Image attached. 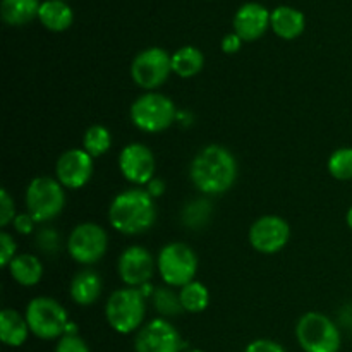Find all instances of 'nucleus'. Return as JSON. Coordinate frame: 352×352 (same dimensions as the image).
I'll return each mask as SVG.
<instances>
[{
    "label": "nucleus",
    "instance_id": "1",
    "mask_svg": "<svg viewBox=\"0 0 352 352\" xmlns=\"http://www.w3.org/2000/svg\"><path fill=\"white\" fill-rule=\"evenodd\" d=\"M191 181L205 195H222L229 191L237 177L234 155L220 144H208L191 162Z\"/></svg>",
    "mask_w": 352,
    "mask_h": 352
},
{
    "label": "nucleus",
    "instance_id": "2",
    "mask_svg": "<svg viewBox=\"0 0 352 352\" xmlns=\"http://www.w3.org/2000/svg\"><path fill=\"white\" fill-rule=\"evenodd\" d=\"M109 220L113 229L127 236L146 232L157 220L153 198L140 188L119 192L110 203Z\"/></svg>",
    "mask_w": 352,
    "mask_h": 352
},
{
    "label": "nucleus",
    "instance_id": "3",
    "mask_svg": "<svg viewBox=\"0 0 352 352\" xmlns=\"http://www.w3.org/2000/svg\"><path fill=\"white\" fill-rule=\"evenodd\" d=\"M146 315V298L140 289L126 287L119 289L109 298L105 305V316L109 325L117 333L136 332Z\"/></svg>",
    "mask_w": 352,
    "mask_h": 352
},
{
    "label": "nucleus",
    "instance_id": "4",
    "mask_svg": "<svg viewBox=\"0 0 352 352\" xmlns=\"http://www.w3.org/2000/svg\"><path fill=\"white\" fill-rule=\"evenodd\" d=\"M296 339L305 352H339L342 337L336 323L323 313L309 311L296 325Z\"/></svg>",
    "mask_w": 352,
    "mask_h": 352
},
{
    "label": "nucleus",
    "instance_id": "5",
    "mask_svg": "<svg viewBox=\"0 0 352 352\" xmlns=\"http://www.w3.org/2000/svg\"><path fill=\"white\" fill-rule=\"evenodd\" d=\"M26 322L31 333L38 339L54 340L65 336L69 327V316L64 306L54 298L40 296L31 299L26 306Z\"/></svg>",
    "mask_w": 352,
    "mask_h": 352
},
{
    "label": "nucleus",
    "instance_id": "6",
    "mask_svg": "<svg viewBox=\"0 0 352 352\" xmlns=\"http://www.w3.org/2000/svg\"><path fill=\"white\" fill-rule=\"evenodd\" d=\"M177 117L174 102L162 93L148 91L138 96L131 105V120L144 133H162L168 129Z\"/></svg>",
    "mask_w": 352,
    "mask_h": 352
},
{
    "label": "nucleus",
    "instance_id": "7",
    "mask_svg": "<svg viewBox=\"0 0 352 352\" xmlns=\"http://www.w3.org/2000/svg\"><path fill=\"white\" fill-rule=\"evenodd\" d=\"M26 208L34 222H48L60 215L65 205L64 186L54 177H34L26 189Z\"/></svg>",
    "mask_w": 352,
    "mask_h": 352
},
{
    "label": "nucleus",
    "instance_id": "8",
    "mask_svg": "<svg viewBox=\"0 0 352 352\" xmlns=\"http://www.w3.org/2000/svg\"><path fill=\"white\" fill-rule=\"evenodd\" d=\"M157 268L162 280L172 287H184L195 280L198 272V256L184 243H170L160 250Z\"/></svg>",
    "mask_w": 352,
    "mask_h": 352
},
{
    "label": "nucleus",
    "instance_id": "9",
    "mask_svg": "<svg viewBox=\"0 0 352 352\" xmlns=\"http://www.w3.org/2000/svg\"><path fill=\"white\" fill-rule=\"evenodd\" d=\"M172 72V55L164 48L151 47L140 52L131 64V78L140 88L153 91L160 88Z\"/></svg>",
    "mask_w": 352,
    "mask_h": 352
},
{
    "label": "nucleus",
    "instance_id": "10",
    "mask_svg": "<svg viewBox=\"0 0 352 352\" xmlns=\"http://www.w3.org/2000/svg\"><path fill=\"white\" fill-rule=\"evenodd\" d=\"M109 246L105 229L93 222L79 223L72 229L67 241V250L72 260L82 265H93L102 260Z\"/></svg>",
    "mask_w": 352,
    "mask_h": 352
},
{
    "label": "nucleus",
    "instance_id": "11",
    "mask_svg": "<svg viewBox=\"0 0 352 352\" xmlns=\"http://www.w3.org/2000/svg\"><path fill=\"white\" fill-rule=\"evenodd\" d=\"M136 352H182L181 333L165 318H155L140 329L134 339Z\"/></svg>",
    "mask_w": 352,
    "mask_h": 352
},
{
    "label": "nucleus",
    "instance_id": "12",
    "mask_svg": "<svg viewBox=\"0 0 352 352\" xmlns=\"http://www.w3.org/2000/svg\"><path fill=\"white\" fill-rule=\"evenodd\" d=\"M291 237V227L282 217H260L250 229V243L258 253L274 254L284 250Z\"/></svg>",
    "mask_w": 352,
    "mask_h": 352
},
{
    "label": "nucleus",
    "instance_id": "13",
    "mask_svg": "<svg viewBox=\"0 0 352 352\" xmlns=\"http://www.w3.org/2000/svg\"><path fill=\"white\" fill-rule=\"evenodd\" d=\"M93 157L81 148L67 150L55 164L57 181L67 189H79L89 182L93 175Z\"/></svg>",
    "mask_w": 352,
    "mask_h": 352
},
{
    "label": "nucleus",
    "instance_id": "14",
    "mask_svg": "<svg viewBox=\"0 0 352 352\" xmlns=\"http://www.w3.org/2000/svg\"><path fill=\"white\" fill-rule=\"evenodd\" d=\"M120 174L136 186H144L155 179V155L146 144L131 143L119 155Z\"/></svg>",
    "mask_w": 352,
    "mask_h": 352
},
{
    "label": "nucleus",
    "instance_id": "15",
    "mask_svg": "<svg viewBox=\"0 0 352 352\" xmlns=\"http://www.w3.org/2000/svg\"><path fill=\"white\" fill-rule=\"evenodd\" d=\"M155 260L150 251L143 246H131L120 254L117 272L120 280L129 287L140 289L153 277Z\"/></svg>",
    "mask_w": 352,
    "mask_h": 352
},
{
    "label": "nucleus",
    "instance_id": "16",
    "mask_svg": "<svg viewBox=\"0 0 352 352\" xmlns=\"http://www.w3.org/2000/svg\"><path fill=\"white\" fill-rule=\"evenodd\" d=\"M270 16L272 12H268L267 7L261 3H244L234 16V33L239 34L243 41L258 40L270 26Z\"/></svg>",
    "mask_w": 352,
    "mask_h": 352
},
{
    "label": "nucleus",
    "instance_id": "17",
    "mask_svg": "<svg viewBox=\"0 0 352 352\" xmlns=\"http://www.w3.org/2000/svg\"><path fill=\"white\" fill-rule=\"evenodd\" d=\"M270 26L284 40H294L299 34H302L306 26L305 14L292 7L280 6L272 12Z\"/></svg>",
    "mask_w": 352,
    "mask_h": 352
},
{
    "label": "nucleus",
    "instance_id": "18",
    "mask_svg": "<svg viewBox=\"0 0 352 352\" xmlns=\"http://www.w3.org/2000/svg\"><path fill=\"white\" fill-rule=\"evenodd\" d=\"M102 278L91 270H82L74 275L71 282V298L79 306H91L102 294Z\"/></svg>",
    "mask_w": 352,
    "mask_h": 352
},
{
    "label": "nucleus",
    "instance_id": "19",
    "mask_svg": "<svg viewBox=\"0 0 352 352\" xmlns=\"http://www.w3.org/2000/svg\"><path fill=\"white\" fill-rule=\"evenodd\" d=\"M26 316H21L16 309H2L0 313V339L9 347H21L30 336Z\"/></svg>",
    "mask_w": 352,
    "mask_h": 352
},
{
    "label": "nucleus",
    "instance_id": "20",
    "mask_svg": "<svg viewBox=\"0 0 352 352\" xmlns=\"http://www.w3.org/2000/svg\"><path fill=\"white\" fill-rule=\"evenodd\" d=\"M7 268L10 272V277L24 287L36 285L43 277V265L40 258L34 254H17Z\"/></svg>",
    "mask_w": 352,
    "mask_h": 352
},
{
    "label": "nucleus",
    "instance_id": "21",
    "mask_svg": "<svg viewBox=\"0 0 352 352\" xmlns=\"http://www.w3.org/2000/svg\"><path fill=\"white\" fill-rule=\"evenodd\" d=\"M72 9L64 2V0H47L41 3L38 19L41 21L47 30L60 33L65 31L72 24Z\"/></svg>",
    "mask_w": 352,
    "mask_h": 352
},
{
    "label": "nucleus",
    "instance_id": "22",
    "mask_svg": "<svg viewBox=\"0 0 352 352\" xmlns=\"http://www.w3.org/2000/svg\"><path fill=\"white\" fill-rule=\"evenodd\" d=\"M40 0H2L0 12L2 19L10 26H23L30 23L40 12Z\"/></svg>",
    "mask_w": 352,
    "mask_h": 352
},
{
    "label": "nucleus",
    "instance_id": "23",
    "mask_svg": "<svg viewBox=\"0 0 352 352\" xmlns=\"http://www.w3.org/2000/svg\"><path fill=\"white\" fill-rule=\"evenodd\" d=\"M205 65V55L199 48L182 47L172 55V72L179 76V78H192L198 74Z\"/></svg>",
    "mask_w": 352,
    "mask_h": 352
},
{
    "label": "nucleus",
    "instance_id": "24",
    "mask_svg": "<svg viewBox=\"0 0 352 352\" xmlns=\"http://www.w3.org/2000/svg\"><path fill=\"white\" fill-rule=\"evenodd\" d=\"M179 299H181L182 309L188 313H201L205 311L206 306L210 302V292L201 282L192 280L181 287L179 292Z\"/></svg>",
    "mask_w": 352,
    "mask_h": 352
},
{
    "label": "nucleus",
    "instance_id": "25",
    "mask_svg": "<svg viewBox=\"0 0 352 352\" xmlns=\"http://www.w3.org/2000/svg\"><path fill=\"white\" fill-rule=\"evenodd\" d=\"M112 146V134L107 129L105 126H91L85 134V140H82V150L88 151L93 158L102 157Z\"/></svg>",
    "mask_w": 352,
    "mask_h": 352
},
{
    "label": "nucleus",
    "instance_id": "26",
    "mask_svg": "<svg viewBox=\"0 0 352 352\" xmlns=\"http://www.w3.org/2000/svg\"><path fill=\"white\" fill-rule=\"evenodd\" d=\"M329 172L337 181L352 179V148L344 146L333 151L329 158Z\"/></svg>",
    "mask_w": 352,
    "mask_h": 352
},
{
    "label": "nucleus",
    "instance_id": "27",
    "mask_svg": "<svg viewBox=\"0 0 352 352\" xmlns=\"http://www.w3.org/2000/svg\"><path fill=\"white\" fill-rule=\"evenodd\" d=\"M153 302L157 311L164 316H175L181 311H184L179 296H175L170 289H157V291L153 292Z\"/></svg>",
    "mask_w": 352,
    "mask_h": 352
},
{
    "label": "nucleus",
    "instance_id": "28",
    "mask_svg": "<svg viewBox=\"0 0 352 352\" xmlns=\"http://www.w3.org/2000/svg\"><path fill=\"white\" fill-rule=\"evenodd\" d=\"M55 352H89V347L78 333H65L58 339Z\"/></svg>",
    "mask_w": 352,
    "mask_h": 352
},
{
    "label": "nucleus",
    "instance_id": "29",
    "mask_svg": "<svg viewBox=\"0 0 352 352\" xmlns=\"http://www.w3.org/2000/svg\"><path fill=\"white\" fill-rule=\"evenodd\" d=\"M16 241L9 232H0V265L9 267L10 261L16 258Z\"/></svg>",
    "mask_w": 352,
    "mask_h": 352
},
{
    "label": "nucleus",
    "instance_id": "30",
    "mask_svg": "<svg viewBox=\"0 0 352 352\" xmlns=\"http://www.w3.org/2000/svg\"><path fill=\"white\" fill-rule=\"evenodd\" d=\"M16 219V210H14V199L10 198L7 189L0 191V226L7 227Z\"/></svg>",
    "mask_w": 352,
    "mask_h": 352
},
{
    "label": "nucleus",
    "instance_id": "31",
    "mask_svg": "<svg viewBox=\"0 0 352 352\" xmlns=\"http://www.w3.org/2000/svg\"><path fill=\"white\" fill-rule=\"evenodd\" d=\"M244 352H285V349L280 346V344L275 342V340L258 339V340H253Z\"/></svg>",
    "mask_w": 352,
    "mask_h": 352
},
{
    "label": "nucleus",
    "instance_id": "32",
    "mask_svg": "<svg viewBox=\"0 0 352 352\" xmlns=\"http://www.w3.org/2000/svg\"><path fill=\"white\" fill-rule=\"evenodd\" d=\"M40 250L43 251H55L58 248V236L54 230H40L36 237Z\"/></svg>",
    "mask_w": 352,
    "mask_h": 352
},
{
    "label": "nucleus",
    "instance_id": "33",
    "mask_svg": "<svg viewBox=\"0 0 352 352\" xmlns=\"http://www.w3.org/2000/svg\"><path fill=\"white\" fill-rule=\"evenodd\" d=\"M14 229L17 230L19 234H30L33 232L34 229V219L30 215V213H19V215H16V219H14Z\"/></svg>",
    "mask_w": 352,
    "mask_h": 352
},
{
    "label": "nucleus",
    "instance_id": "34",
    "mask_svg": "<svg viewBox=\"0 0 352 352\" xmlns=\"http://www.w3.org/2000/svg\"><path fill=\"white\" fill-rule=\"evenodd\" d=\"M241 45H243V38L237 33H229L223 36L222 40V50L226 54H236L241 50Z\"/></svg>",
    "mask_w": 352,
    "mask_h": 352
},
{
    "label": "nucleus",
    "instance_id": "35",
    "mask_svg": "<svg viewBox=\"0 0 352 352\" xmlns=\"http://www.w3.org/2000/svg\"><path fill=\"white\" fill-rule=\"evenodd\" d=\"M146 191L151 198H158V196L164 195V191H165L164 181H162V179H157V177L151 179V181L146 184Z\"/></svg>",
    "mask_w": 352,
    "mask_h": 352
},
{
    "label": "nucleus",
    "instance_id": "36",
    "mask_svg": "<svg viewBox=\"0 0 352 352\" xmlns=\"http://www.w3.org/2000/svg\"><path fill=\"white\" fill-rule=\"evenodd\" d=\"M346 222H347V226H349V229L352 230V206H351V208H349V212H347Z\"/></svg>",
    "mask_w": 352,
    "mask_h": 352
},
{
    "label": "nucleus",
    "instance_id": "37",
    "mask_svg": "<svg viewBox=\"0 0 352 352\" xmlns=\"http://www.w3.org/2000/svg\"><path fill=\"white\" fill-rule=\"evenodd\" d=\"M184 352H205V351H201V349H189V351H184Z\"/></svg>",
    "mask_w": 352,
    "mask_h": 352
}]
</instances>
